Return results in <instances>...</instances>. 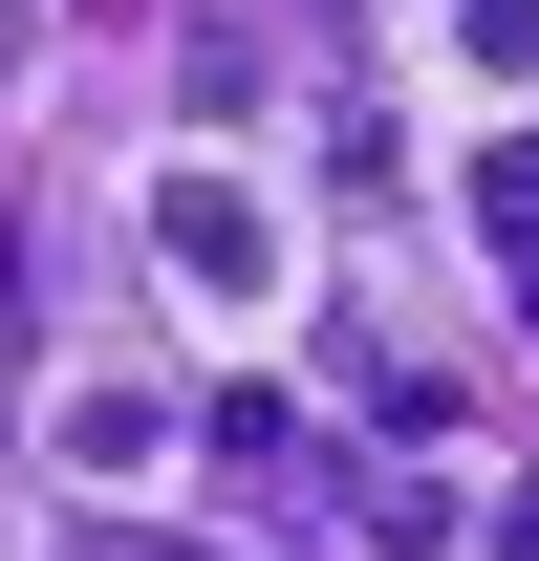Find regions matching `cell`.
Instances as JSON below:
<instances>
[{
    "mask_svg": "<svg viewBox=\"0 0 539 561\" xmlns=\"http://www.w3.org/2000/svg\"><path fill=\"white\" fill-rule=\"evenodd\" d=\"M454 87L518 108V87H539V0H454Z\"/></svg>",
    "mask_w": 539,
    "mask_h": 561,
    "instance_id": "cell-3",
    "label": "cell"
},
{
    "mask_svg": "<svg viewBox=\"0 0 539 561\" xmlns=\"http://www.w3.org/2000/svg\"><path fill=\"white\" fill-rule=\"evenodd\" d=\"M151 260H173V302L260 324V302H280V195L238 173V151H173V173H151Z\"/></svg>",
    "mask_w": 539,
    "mask_h": 561,
    "instance_id": "cell-1",
    "label": "cell"
},
{
    "mask_svg": "<svg viewBox=\"0 0 539 561\" xmlns=\"http://www.w3.org/2000/svg\"><path fill=\"white\" fill-rule=\"evenodd\" d=\"M44 454H66V476H151V454H173V411H151V389H44Z\"/></svg>",
    "mask_w": 539,
    "mask_h": 561,
    "instance_id": "cell-2",
    "label": "cell"
}]
</instances>
